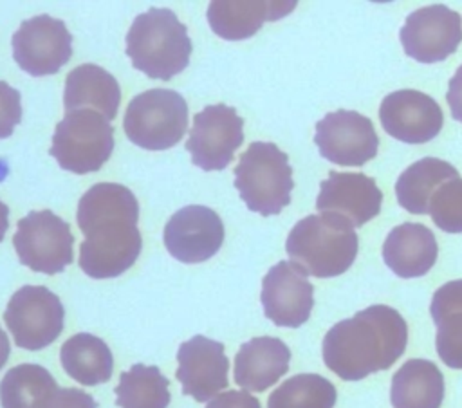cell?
<instances>
[{"mask_svg":"<svg viewBox=\"0 0 462 408\" xmlns=\"http://www.w3.org/2000/svg\"><path fill=\"white\" fill-rule=\"evenodd\" d=\"M137 218V199L123 184L97 182L83 193L76 220L85 235L79 267L87 276L116 278L134 265L143 247Z\"/></svg>","mask_w":462,"mask_h":408,"instance_id":"1","label":"cell"},{"mask_svg":"<svg viewBox=\"0 0 462 408\" xmlns=\"http://www.w3.org/2000/svg\"><path fill=\"white\" fill-rule=\"evenodd\" d=\"M408 325L399 311L370 305L341 320L323 338V361L345 381H359L390 368L404 352Z\"/></svg>","mask_w":462,"mask_h":408,"instance_id":"2","label":"cell"},{"mask_svg":"<svg viewBox=\"0 0 462 408\" xmlns=\"http://www.w3.org/2000/svg\"><path fill=\"white\" fill-rule=\"evenodd\" d=\"M186 25L171 9L150 7L137 14L126 32V54L132 65L153 79H171L191 56Z\"/></svg>","mask_w":462,"mask_h":408,"instance_id":"3","label":"cell"},{"mask_svg":"<svg viewBox=\"0 0 462 408\" xmlns=\"http://www.w3.org/2000/svg\"><path fill=\"white\" fill-rule=\"evenodd\" d=\"M359 247L352 224L332 213L307 215L289 231L285 251L307 274L332 278L343 274Z\"/></svg>","mask_w":462,"mask_h":408,"instance_id":"4","label":"cell"},{"mask_svg":"<svg viewBox=\"0 0 462 408\" xmlns=\"http://www.w3.org/2000/svg\"><path fill=\"white\" fill-rule=\"evenodd\" d=\"M235 188L251 211L278 215L291 202L294 188L287 153L274 143H251L235 166Z\"/></svg>","mask_w":462,"mask_h":408,"instance_id":"5","label":"cell"},{"mask_svg":"<svg viewBox=\"0 0 462 408\" xmlns=\"http://www.w3.org/2000/svg\"><path fill=\"white\" fill-rule=\"evenodd\" d=\"M123 128L126 137L144 150L175 146L188 128V103L171 88H152L132 97Z\"/></svg>","mask_w":462,"mask_h":408,"instance_id":"6","label":"cell"},{"mask_svg":"<svg viewBox=\"0 0 462 408\" xmlns=\"http://www.w3.org/2000/svg\"><path fill=\"white\" fill-rule=\"evenodd\" d=\"M114 126L96 110L67 112L56 125L49 153L72 173L97 172L112 155Z\"/></svg>","mask_w":462,"mask_h":408,"instance_id":"7","label":"cell"},{"mask_svg":"<svg viewBox=\"0 0 462 408\" xmlns=\"http://www.w3.org/2000/svg\"><path fill=\"white\" fill-rule=\"evenodd\" d=\"M4 321L20 348L40 350L61 334L65 309L51 289L43 285H23L11 296Z\"/></svg>","mask_w":462,"mask_h":408,"instance_id":"8","label":"cell"},{"mask_svg":"<svg viewBox=\"0 0 462 408\" xmlns=\"http://www.w3.org/2000/svg\"><path fill=\"white\" fill-rule=\"evenodd\" d=\"M74 236L69 222L51 209L31 211L18 220L13 246L23 265L36 273L56 274L72 262Z\"/></svg>","mask_w":462,"mask_h":408,"instance_id":"9","label":"cell"},{"mask_svg":"<svg viewBox=\"0 0 462 408\" xmlns=\"http://www.w3.org/2000/svg\"><path fill=\"white\" fill-rule=\"evenodd\" d=\"M13 58L31 76L56 74L72 56V34L49 14L23 20L11 38Z\"/></svg>","mask_w":462,"mask_h":408,"instance_id":"10","label":"cell"},{"mask_svg":"<svg viewBox=\"0 0 462 408\" xmlns=\"http://www.w3.org/2000/svg\"><path fill=\"white\" fill-rule=\"evenodd\" d=\"M244 143V119L233 107L209 105L193 117L186 141L191 162L206 172L224 170Z\"/></svg>","mask_w":462,"mask_h":408,"instance_id":"11","label":"cell"},{"mask_svg":"<svg viewBox=\"0 0 462 408\" xmlns=\"http://www.w3.org/2000/svg\"><path fill=\"white\" fill-rule=\"evenodd\" d=\"M399 38L419 63L444 61L462 42V16L444 4L419 7L406 16Z\"/></svg>","mask_w":462,"mask_h":408,"instance_id":"12","label":"cell"},{"mask_svg":"<svg viewBox=\"0 0 462 408\" xmlns=\"http://www.w3.org/2000/svg\"><path fill=\"white\" fill-rule=\"evenodd\" d=\"M314 143L327 161L361 166L375 157L379 137L370 117L356 110H334L316 123Z\"/></svg>","mask_w":462,"mask_h":408,"instance_id":"13","label":"cell"},{"mask_svg":"<svg viewBox=\"0 0 462 408\" xmlns=\"http://www.w3.org/2000/svg\"><path fill=\"white\" fill-rule=\"evenodd\" d=\"M260 300L265 318L278 327L296 329L310 318L314 287L298 264L280 260L263 276Z\"/></svg>","mask_w":462,"mask_h":408,"instance_id":"14","label":"cell"},{"mask_svg":"<svg viewBox=\"0 0 462 408\" xmlns=\"http://www.w3.org/2000/svg\"><path fill=\"white\" fill-rule=\"evenodd\" d=\"M162 238L173 258L182 264H199L220 249L224 242V222L208 206H184L170 217Z\"/></svg>","mask_w":462,"mask_h":408,"instance_id":"15","label":"cell"},{"mask_svg":"<svg viewBox=\"0 0 462 408\" xmlns=\"http://www.w3.org/2000/svg\"><path fill=\"white\" fill-rule=\"evenodd\" d=\"M383 130L408 144H422L439 135L444 114L439 103L415 88H401L383 97L379 107Z\"/></svg>","mask_w":462,"mask_h":408,"instance_id":"16","label":"cell"},{"mask_svg":"<svg viewBox=\"0 0 462 408\" xmlns=\"http://www.w3.org/2000/svg\"><path fill=\"white\" fill-rule=\"evenodd\" d=\"M177 379L182 385V392L195 401L204 403L227 388L229 359L224 354L220 341L206 336H193L180 343L177 350Z\"/></svg>","mask_w":462,"mask_h":408,"instance_id":"17","label":"cell"},{"mask_svg":"<svg viewBox=\"0 0 462 408\" xmlns=\"http://www.w3.org/2000/svg\"><path fill=\"white\" fill-rule=\"evenodd\" d=\"M383 193L375 181L356 172H330L319 184L316 208L321 213H332L352 227H361L379 215Z\"/></svg>","mask_w":462,"mask_h":408,"instance_id":"18","label":"cell"},{"mask_svg":"<svg viewBox=\"0 0 462 408\" xmlns=\"http://www.w3.org/2000/svg\"><path fill=\"white\" fill-rule=\"evenodd\" d=\"M296 2L267 0H213L208 5V22L213 32L224 40L251 38L263 22H274L289 14Z\"/></svg>","mask_w":462,"mask_h":408,"instance_id":"19","label":"cell"},{"mask_svg":"<svg viewBox=\"0 0 462 408\" xmlns=\"http://www.w3.org/2000/svg\"><path fill=\"white\" fill-rule=\"evenodd\" d=\"M437 255L433 231L417 222L395 226L383 244L384 264L401 278L424 276L435 265Z\"/></svg>","mask_w":462,"mask_h":408,"instance_id":"20","label":"cell"},{"mask_svg":"<svg viewBox=\"0 0 462 408\" xmlns=\"http://www.w3.org/2000/svg\"><path fill=\"white\" fill-rule=\"evenodd\" d=\"M289 347L271 336L245 341L235 356V383L245 390L263 392L287 374Z\"/></svg>","mask_w":462,"mask_h":408,"instance_id":"21","label":"cell"},{"mask_svg":"<svg viewBox=\"0 0 462 408\" xmlns=\"http://www.w3.org/2000/svg\"><path fill=\"white\" fill-rule=\"evenodd\" d=\"M119 101V83L103 67L83 63L67 74L63 90V105L67 112L88 108L99 112L106 119H114Z\"/></svg>","mask_w":462,"mask_h":408,"instance_id":"22","label":"cell"},{"mask_svg":"<svg viewBox=\"0 0 462 408\" xmlns=\"http://www.w3.org/2000/svg\"><path fill=\"white\" fill-rule=\"evenodd\" d=\"M442 399L444 376L430 359H408L392 377L393 408H440Z\"/></svg>","mask_w":462,"mask_h":408,"instance_id":"23","label":"cell"},{"mask_svg":"<svg viewBox=\"0 0 462 408\" xmlns=\"http://www.w3.org/2000/svg\"><path fill=\"white\" fill-rule=\"evenodd\" d=\"M458 177V170L444 159L422 157L410 164L395 182L401 208L413 215H426L430 200L440 184Z\"/></svg>","mask_w":462,"mask_h":408,"instance_id":"24","label":"cell"},{"mask_svg":"<svg viewBox=\"0 0 462 408\" xmlns=\"http://www.w3.org/2000/svg\"><path fill=\"white\" fill-rule=\"evenodd\" d=\"M60 361L67 376L85 386L106 383L114 370L108 345L88 332L70 336L60 348Z\"/></svg>","mask_w":462,"mask_h":408,"instance_id":"25","label":"cell"},{"mask_svg":"<svg viewBox=\"0 0 462 408\" xmlns=\"http://www.w3.org/2000/svg\"><path fill=\"white\" fill-rule=\"evenodd\" d=\"M60 390L51 372L34 363H22L7 370L0 381L2 408H45Z\"/></svg>","mask_w":462,"mask_h":408,"instance_id":"26","label":"cell"},{"mask_svg":"<svg viewBox=\"0 0 462 408\" xmlns=\"http://www.w3.org/2000/svg\"><path fill=\"white\" fill-rule=\"evenodd\" d=\"M168 386L170 381L157 366L132 365L119 376V385L114 388L116 404L119 408H168L171 399Z\"/></svg>","mask_w":462,"mask_h":408,"instance_id":"27","label":"cell"},{"mask_svg":"<svg viewBox=\"0 0 462 408\" xmlns=\"http://www.w3.org/2000/svg\"><path fill=\"white\" fill-rule=\"evenodd\" d=\"M336 386L319 374H298L283 381L267 399V408H334Z\"/></svg>","mask_w":462,"mask_h":408,"instance_id":"28","label":"cell"},{"mask_svg":"<svg viewBox=\"0 0 462 408\" xmlns=\"http://www.w3.org/2000/svg\"><path fill=\"white\" fill-rule=\"evenodd\" d=\"M428 213L435 226L446 233H462V179L455 177L433 193Z\"/></svg>","mask_w":462,"mask_h":408,"instance_id":"29","label":"cell"},{"mask_svg":"<svg viewBox=\"0 0 462 408\" xmlns=\"http://www.w3.org/2000/svg\"><path fill=\"white\" fill-rule=\"evenodd\" d=\"M437 325L435 347L444 365L462 368V309H449L431 316Z\"/></svg>","mask_w":462,"mask_h":408,"instance_id":"30","label":"cell"},{"mask_svg":"<svg viewBox=\"0 0 462 408\" xmlns=\"http://www.w3.org/2000/svg\"><path fill=\"white\" fill-rule=\"evenodd\" d=\"M22 121V96L20 92L0 79V139L13 134Z\"/></svg>","mask_w":462,"mask_h":408,"instance_id":"31","label":"cell"},{"mask_svg":"<svg viewBox=\"0 0 462 408\" xmlns=\"http://www.w3.org/2000/svg\"><path fill=\"white\" fill-rule=\"evenodd\" d=\"M45 408H97L94 397L78 388H60Z\"/></svg>","mask_w":462,"mask_h":408,"instance_id":"32","label":"cell"},{"mask_svg":"<svg viewBox=\"0 0 462 408\" xmlns=\"http://www.w3.org/2000/svg\"><path fill=\"white\" fill-rule=\"evenodd\" d=\"M206 408H262L260 401L245 390H227L209 399Z\"/></svg>","mask_w":462,"mask_h":408,"instance_id":"33","label":"cell"},{"mask_svg":"<svg viewBox=\"0 0 462 408\" xmlns=\"http://www.w3.org/2000/svg\"><path fill=\"white\" fill-rule=\"evenodd\" d=\"M446 99H448L453 119L462 123V65L455 70V74L449 79Z\"/></svg>","mask_w":462,"mask_h":408,"instance_id":"34","label":"cell"},{"mask_svg":"<svg viewBox=\"0 0 462 408\" xmlns=\"http://www.w3.org/2000/svg\"><path fill=\"white\" fill-rule=\"evenodd\" d=\"M9 354H11L9 338H7V334L4 332V329L0 327V370H2V368H4V365L7 363V359H9Z\"/></svg>","mask_w":462,"mask_h":408,"instance_id":"35","label":"cell"},{"mask_svg":"<svg viewBox=\"0 0 462 408\" xmlns=\"http://www.w3.org/2000/svg\"><path fill=\"white\" fill-rule=\"evenodd\" d=\"M7 227H9V208L0 200V242L4 240Z\"/></svg>","mask_w":462,"mask_h":408,"instance_id":"36","label":"cell"}]
</instances>
